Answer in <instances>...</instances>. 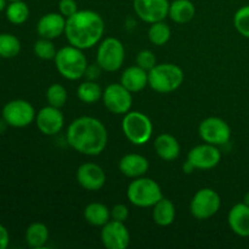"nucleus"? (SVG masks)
<instances>
[{"label": "nucleus", "mask_w": 249, "mask_h": 249, "mask_svg": "<svg viewBox=\"0 0 249 249\" xmlns=\"http://www.w3.org/2000/svg\"><path fill=\"white\" fill-rule=\"evenodd\" d=\"M153 221L158 226H169L174 223L175 206L172 201L163 197L153 206Z\"/></svg>", "instance_id": "obj_24"}, {"label": "nucleus", "mask_w": 249, "mask_h": 249, "mask_svg": "<svg viewBox=\"0 0 249 249\" xmlns=\"http://www.w3.org/2000/svg\"><path fill=\"white\" fill-rule=\"evenodd\" d=\"M21 51V41L11 33H0V57H16Z\"/></svg>", "instance_id": "obj_28"}, {"label": "nucleus", "mask_w": 249, "mask_h": 249, "mask_svg": "<svg viewBox=\"0 0 249 249\" xmlns=\"http://www.w3.org/2000/svg\"><path fill=\"white\" fill-rule=\"evenodd\" d=\"M67 142L73 150L85 156H99L108 141L106 126L94 117L84 116L74 119L68 125Z\"/></svg>", "instance_id": "obj_1"}, {"label": "nucleus", "mask_w": 249, "mask_h": 249, "mask_svg": "<svg viewBox=\"0 0 249 249\" xmlns=\"http://www.w3.org/2000/svg\"><path fill=\"white\" fill-rule=\"evenodd\" d=\"M228 223L233 233L241 237H249V207L247 204H235L229 212Z\"/></svg>", "instance_id": "obj_19"}, {"label": "nucleus", "mask_w": 249, "mask_h": 249, "mask_svg": "<svg viewBox=\"0 0 249 249\" xmlns=\"http://www.w3.org/2000/svg\"><path fill=\"white\" fill-rule=\"evenodd\" d=\"M10 243V235L7 229L0 224V249H6Z\"/></svg>", "instance_id": "obj_36"}, {"label": "nucleus", "mask_w": 249, "mask_h": 249, "mask_svg": "<svg viewBox=\"0 0 249 249\" xmlns=\"http://www.w3.org/2000/svg\"><path fill=\"white\" fill-rule=\"evenodd\" d=\"M147 36L153 45L162 46L169 41L172 31H170V27L164 21H158L155 22V23H151Z\"/></svg>", "instance_id": "obj_29"}, {"label": "nucleus", "mask_w": 249, "mask_h": 249, "mask_svg": "<svg viewBox=\"0 0 249 249\" xmlns=\"http://www.w3.org/2000/svg\"><path fill=\"white\" fill-rule=\"evenodd\" d=\"M221 152L218 146L211 143H202L195 146L187 153V162L191 163L195 169L209 170L220 163Z\"/></svg>", "instance_id": "obj_12"}, {"label": "nucleus", "mask_w": 249, "mask_h": 249, "mask_svg": "<svg viewBox=\"0 0 249 249\" xmlns=\"http://www.w3.org/2000/svg\"><path fill=\"white\" fill-rule=\"evenodd\" d=\"M7 1H16V0H7Z\"/></svg>", "instance_id": "obj_40"}, {"label": "nucleus", "mask_w": 249, "mask_h": 249, "mask_svg": "<svg viewBox=\"0 0 249 249\" xmlns=\"http://www.w3.org/2000/svg\"><path fill=\"white\" fill-rule=\"evenodd\" d=\"M118 167L122 174L125 175L126 178L136 179V178L143 177L147 173L150 164H148L147 158L143 156L139 153H128L121 158Z\"/></svg>", "instance_id": "obj_18"}, {"label": "nucleus", "mask_w": 249, "mask_h": 249, "mask_svg": "<svg viewBox=\"0 0 249 249\" xmlns=\"http://www.w3.org/2000/svg\"><path fill=\"white\" fill-rule=\"evenodd\" d=\"M169 0H134L136 16L146 23L164 21L169 14Z\"/></svg>", "instance_id": "obj_13"}, {"label": "nucleus", "mask_w": 249, "mask_h": 249, "mask_svg": "<svg viewBox=\"0 0 249 249\" xmlns=\"http://www.w3.org/2000/svg\"><path fill=\"white\" fill-rule=\"evenodd\" d=\"M66 17L60 12H49L40 17L36 24V32L40 38L53 39L58 38L61 34H65Z\"/></svg>", "instance_id": "obj_17"}, {"label": "nucleus", "mask_w": 249, "mask_h": 249, "mask_svg": "<svg viewBox=\"0 0 249 249\" xmlns=\"http://www.w3.org/2000/svg\"><path fill=\"white\" fill-rule=\"evenodd\" d=\"M105 33V22L92 10H78L66 18L65 36L70 45L78 49H90L96 45Z\"/></svg>", "instance_id": "obj_2"}, {"label": "nucleus", "mask_w": 249, "mask_h": 249, "mask_svg": "<svg viewBox=\"0 0 249 249\" xmlns=\"http://www.w3.org/2000/svg\"><path fill=\"white\" fill-rule=\"evenodd\" d=\"M153 146L158 157L167 162L177 160L180 155V143L172 134L163 133L158 135Z\"/></svg>", "instance_id": "obj_21"}, {"label": "nucleus", "mask_w": 249, "mask_h": 249, "mask_svg": "<svg viewBox=\"0 0 249 249\" xmlns=\"http://www.w3.org/2000/svg\"><path fill=\"white\" fill-rule=\"evenodd\" d=\"M33 50L36 57L41 58V60H53L57 53L53 40L45 38H40L39 40H36L34 43Z\"/></svg>", "instance_id": "obj_31"}, {"label": "nucleus", "mask_w": 249, "mask_h": 249, "mask_svg": "<svg viewBox=\"0 0 249 249\" xmlns=\"http://www.w3.org/2000/svg\"><path fill=\"white\" fill-rule=\"evenodd\" d=\"M84 219L92 226L102 228L111 220V209L99 202L89 203L84 209Z\"/></svg>", "instance_id": "obj_23"}, {"label": "nucleus", "mask_w": 249, "mask_h": 249, "mask_svg": "<svg viewBox=\"0 0 249 249\" xmlns=\"http://www.w3.org/2000/svg\"><path fill=\"white\" fill-rule=\"evenodd\" d=\"M221 199L218 192L209 187L198 190L190 202V212L194 218L207 220L219 212Z\"/></svg>", "instance_id": "obj_8"}, {"label": "nucleus", "mask_w": 249, "mask_h": 249, "mask_svg": "<svg viewBox=\"0 0 249 249\" xmlns=\"http://www.w3.org/2000/svg\"><path fill=\"white\" fill-rule=\"evenodd\" d=\"M129 218V209L125 204L118 203L112 207L111 209V219L121 223H125Z\"/></svg>", "instance_id": "obj_34"}, {"label": "nucleus", "mask_w": 249, "mask_h": 249, "mask_svg": "<svg viewBox=\"0 0 249 249\" xmlns=\"http://www.w3.org/2000/svg\"><path fill=\"white\" fill-rule=\"evenodd\" d=\"M184 71L174 63H160L148 72V87L160 94L175 91L184 83Z\"/></svg>", "instance_id": "obj_4"}, {"label": "nucleus", "mask_w": 249, "mask_h": 249, "mask_svg": "<svg viewBox=\"0 0 249 249\" xmlns=\"http://www.w3.org/2000/svg\"><path fill=\"white\" fill-rule=\"evenodd\" d=\"M58 10H60V14L62 16L68 18L78 11V4L75 0H60L58 1Z\"/></svg>", "instance_id": "obj_35"}, {"label": "nucleus", "mask_w": 249, "mask_h": 249, "mask_svg": "<svg viewBox=\"0 0 249 249\" xmlns=\"http://www.w3.org/2000/svg\"><path fill=\"white\" fill-rule=\"evenodd\" d=\"M233 24L238 33L249 39V5L242 6L233 16Z\"/></svg>", "instance_id": "obj_32"}, {"label": "nucleus", "mask_w": 249, "mask_h": 249, "mask_svg": "<svg viewBox=\"0 0 249 249\" xmlns=\"http://www.w3.org/2000/svg\"><path fill=\"white\" fill-rule=\"evenodd\" d=\"M49 230L43 223H33L26 230V242L32 248H41L48 243Z\"/></svg>", "instance_id": "obj_25"}, {"label": "nucleus", "mask_w": 249, "mask_h": 249, "mask_svg": "<svg viewBox=\"0 0 249 249\" xmlns=\"http://www.w3.org/2000/svg\"><path fill=\"white\" fill-rule=\"evenodd\" d=\"M129 202L135 207L150 208L163 198L162 189L157 181L146 177L134 179L126 190Z\"/></svg>", "instance_id": "obj_5"}, {"label": "nucleus", "mask_w": 249, "mask_h": 249, "mask_svg": "<svg viewBox=\"0 0 249 249\" xmlns=\"http://www.w3.org/2000/svg\"><path fill=\"white\" fill-rule=\"evenodd\" d=\"M196 14V7L191 0H174L169 5V14L173 22L179 24L189 23Z\"/></svg>", "instance_id": "obj_22"}, {"label": "nucleus", "mask_w": 249, "mask_h": 249, "mask_svg": "<svg viewBox=\"0 0 249 249\" xmlns=\"http://www.w3.org/2000/svg\"><path fill=\"white\" fill-rule=\"evenodd\" d=\"M36 123L40 133L44 135L53 136L62 130L65 125V117L61 108L53 106L43 107L36 116Z\"/></svg>", "instance_id": "obj_16"}, {"label": "nucleus", "mask_w": 249, "mask_h": 249, "mask_svg": "<svg viewBox=\"0 0 249 249\" xmlns=\"http://www.w3.org/2000/svg\"><path fill=\"white\" fill-rule=\"evenodd\" d=\"M182 169H184L185 173H187V174H190V173L194 172L195 168L192 167L191 163H189V162H187V160H186V163H185V164H184V167H182Z\"/></svg>", "instance_id": "obj_37"}, {"label": "nucleus", "mask_w": 249, "mask_h": 249, "mask_svg": "<svg viewBox=\"0 0 249 249\" xmlns=\"http://www.w3.org/2000/svg\"><path fill=\"white\" fill-rule=\"evenodd\" d=\"M136 65L145 70L146 72H150L156 65H157V60H156L155 53L151 50H141L140 53L136 55Z\"/></svg>", "instance_id": "obj_33"}, {"label": "nucleus", "mask_w": 249, "mask_h": 249, "mask_svg": "<svg viewBox=\"0 0 249 249\" xmlns=\"http://www.w3.org/2000/svg\"><path fill=\"white\" fill-rule=\"evenodd\" d=\"M102 101L105 107L113 114H125L130 111L133 96L121 83H112L102 91Z\"/></svg>", "instance_id": "obj_10"}, {"label": "nucleus", "mask_w": 249, "mask_h": 249, "mask_svg": "<svg viewBox=\"0 0 249 249\" xmlns=\"http://www.w3.org/2000/svg\"><path fill=\"white\" fill-rule=\"evenodd\" d=\"M243 203H246L249 207V192L248 194H246L245 198H243Z\"/></svg>", "instance_id": "obj_39"}, {"label": "nucleus", "mask_w": 249, "mask_h": 249, "mask_svg": "<svg viewBox=\"0 0 249 249\" xmlns=\"http://www.w3.org/2000/svg\"><path fill=\"white\" fill-rule=\"evenodd\" d=\"M2 119L5 123L14 128H26L36 119V109L31 102L26 100H12L2 108Z\"/></svg>", "instance_id": "obj_9"}, {"label": "nucleus", "mask_w": 249, "mask_h": 249, "mask_svg": "<svg viewBox=\"0 0 249 249\" xmlns=\"http://www.w3.org/2000/svg\"><path fill=\"white\" fill-rule=\"evenodd\" d=\"M77 95L80 101L90 105L102 99V90L94 80H87L78 87Z\"/></svg>", "instance_id": "obj_27"}, {"label": "nucleus", "mask_w": 249, "mask_h": 249, "mask_svg": "<svg viewBox=\"0 0 249 249\" xmlns=\"http://www.w3.org/2000/svg\"><path fill=\"white\" fill-rule=\"evenodd\" d=\"M122 130L125 138L133 145H145L152 138L153 125L145 113L139 111H129L122 121Z\"/></svg>", "instance_id": "obj_6"}, {"label": "nucleus", "mask_w": 249, "mask_h": 249, "mask_svg": "<svg viewBox=\"0 0 249 249\" xmlns=\"http://www.w3.org/2000/svg\"><path fill=\"white\" fill-rule=\"evenodd\" d=\"M5 15L9 22L12 24H22L28 19L29 9L28 5L23 0H16V1H10L5 9Z\"/></svg>", "instance_id": "obj_26"}, {"label": "nucleus", "mask_w": 249, "mask_h": 249, "mask_svg": "<svg viewBox=\"0 0 249 249\" xmlns=\"http://www.w3.org/2000/svg\"><path fill=\"white\" fill-rule=\"evenodd\" d=\"M101 242L107 249H125L130 242L125 224L111 219L101 228Z\"/></svg>", "instance_id": "obj_14"}, {"label": "nucleus", "mask_w": 249, "mask_h": 249, "mask_svg": "<svg viewBox=\"0 0 249 249\" xmlns=\"http://www.w3.org/2000/svg\"><path fill=\"white\" fill-rule=\"evenodd\" d=\"M198 134L204 142L220 146L225 145L230 140L231 128L224 119L219 117H209L201 122Z\"/></svg>", "instance_id": "obj_11"}, {"label": "nucleus", "mask_w": 249, "mask_h": 249, "mask_svg": "<svg viewBox=\"0 0 249 249\" xmlns=\"http://www.w3.org/2000/svg\"><path fill=\"white\" fill-rule=\"evenodd\" d=\"M53 61L57 72L68 80L80 79L88 70V60L83 50L73 45L63 46L57 50Z\"/></svg>", "instance_id": "obj_3"}, {"label": "nucleus", "mask_w": 249, "mask_h": 249, "mask_svg": "<svg viewBox=\"0 0 249 249\" xmlns=\"http://www.w3.org/2000/svg\"><path fill=\"white\" fill-rule=\"evenodd\" d=\"M121 84L131 94L141 91L148 85V72L138 65L126 68L121 75Z\"/></svg>", "instance_id": "obj_20"}, {"label": "nucleus", "mask_w": 249, "mask_h": 249, "mask_svg": "<svg viewBox=\"0 0 249 249\" xmlns=\"http://www.w3.org/2000/svg\"><path fill=\"white\" fill-rule=\"evenodd\" d=\"M77 181L87 191H99L106 184V173L96 163H83L77 170Z\"/></svg>", "instance_id": "obj_15"}, {"label": "nucleus", "mask_w": 249, "mask_h": 249, "mask_svg": "<svg viewBox=\"0 0 249 249\" xmlns=\"http://www.w3.org/2000/svg\"><path fill=\"white\" fill-rule=\"evenodd\" d=\"M6 1L7 0H0V12L4 11V10L6 9V6H7Z\"/></svg>", "instance_id": "obj_38"}, {"label": "nucleus", "mask_w": 249, "mask_h": 249, "mask_svg": "<svg viewBox=\"0 0 249 249\" xmlns=\"http://www.w3.org/2000/svg\"><path fill=\"white\" fill-rule=\"evenodd\" d=\"M125 58V49L121 40L108 36L99 45L96 53V63L106 72H116L123 66Z\"/></svg>", "instance_id": "obj_7"}, {"label": "nucleus", "mask_w": 249, "mask_h": 249, "mask_svg": "<svg viewBox=\"0 0 249 249\" xmlns=\"http://www.w3.org/2000/svg\"><path fill=\"white\" fill-rule=\"evenodd\" d=\"M68 94L67 90L63 85L61 84H51L46 90V100L50 106L62 108L65 104L67 102Z\"/></svg>", "instance_id": "obj_30"}]
</instances>
